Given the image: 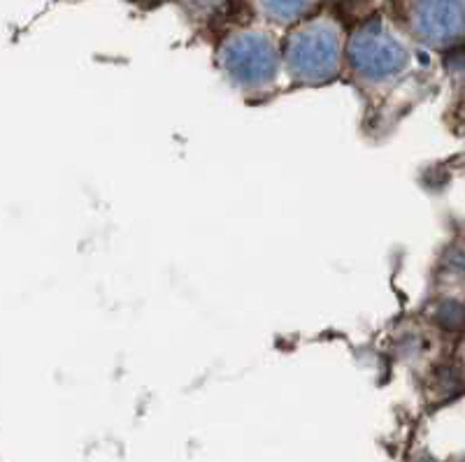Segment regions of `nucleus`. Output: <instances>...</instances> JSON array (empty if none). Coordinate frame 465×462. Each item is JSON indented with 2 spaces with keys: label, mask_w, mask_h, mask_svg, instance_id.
<instances>
[{
  "label": "nucleus",
  "mask_w": 465,
  "mask_h": 462,
  "mask_svg": "<svg viewBox=\"0 0 465 462\" xmlns=\"http://www.w3.org/2000/svg\"><path fill=\"white\" fill-rule=\"evenodd\" d=\"M286 64L293 77L305 84H322L335 77L340 68V37L328 24H312L291 35Z\"/></svg>",
  "instance_id": "obj_1"
},
{
  "label": "nucleus",
  "mask_w": 465,
  "mask_h": 462,
  "mask_svg": "<svg viewBox=\"0 0 465 462\" xmlns=\"http://www.w3.org/2000/svg\"><path fill=\"white\" fill-rule=\"evenodd\" d=\"M349 64L368 82H386L407 68L410 54L393 33L368 24L349 40Z\"/></svg>",
  "instance_id": "obj_2"
},
{
  "label": "nucleus",
  "mask_w": 465,
  "mask_h": 462,
  "mask_svg": "<svg viewBox=\"0 0 465 462\" xmlns=\"http://www.w3.org/2000/svg\"><path fill=\"white\" fill-rule=\"evenodd\" d=\"M222 65L235 84L259 89L275 79L280 56L263 33H240L223 44Z\"/></svg>",
  "instance_id": "obj_3"
},
{
  "label": "nucleus",
  "mask_w": 465,
  "mask_h": 462,
  "mask_svg": "<svg viewBox=\"0 0 465 462\" xmlns=\"http://www.w3.org/2000/svg\"><path fill=\"white\" fill-rule=\"evenodd\" d=\"M412 28L433 47L456 43L465 33V0H417Z\"/></svg>",
  "instance_id": "obj_4"
},
{
  "label": "nucleus",
  "mask_w": 465,
  "mask_h": 462,
  "mask_svg": "<svg viewBox=\"0 0 465 462\" xmlns=\"http://www.w3.org/2000/svg\"><path fill=\"white\" fill-rule=\"evenodd\" d=\"M263 10L268 12L272 19H280V22H291L301 16L307 10L310 0H261Z\"/></svg>",
  "instance_id": "obj_5"
},
{
  "label": "nucleus",
  "mask_w": 465,
  "mask_h": 462,
  "mask_svg": "<svg viewBox=\"0 0 465 462\" xmlns=\"http://www.w3.org/2000/svg\"><path fill=\"white\" fill-rule=\"evenodd\" d=\"M465 320V310L463 305H459V302H444L442 307H440V323H442L444 328H450V330H459L460 326H463Z\"/></svg>",
  "instance_id": "obj_6"
}]
</instances>
